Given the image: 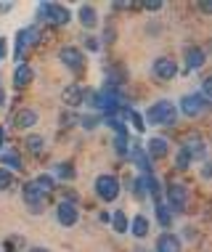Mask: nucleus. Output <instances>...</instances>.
Here are the masks:
<instances>
[{
    "label": "nucleus",
    "instance_id": "2eb2a0df",
    "mask_svg": "<svg viewBox=\"0 0 212 252\" xmlns=\"http://www.w3.org/2000/svg\"><path fill=\"white\" fill-rule=\"evenodd\" d=\"M204 51L202 48H186V69H202L204 66Z\"/></svg>",
    "mask_w": 212,
    "mask_h": 252
},
{
    "label": "nucleus",
    "instance_id": "dca6fc26",
    "mask_svg": "<svg viewBox=\"0 0 212 252\" xmlns=\"http://www.w3.org/2000/svg\"><path fill=\"white\" fill-rule=\"evenodd\" d=\"M35 122H37V112H32V109H19L13 114V125L16 127H32Z\"/></svg>",
    "mask_w": 212,
    "mask_h": 252
},
{
    "label": "nucleus",
    "instance_id": "473e14b6",
    "mask_svg": "<svg viewBox=\"0 0 212 252\" xmlns=\"http://www.w3.org/2000/svg\"><path fill=\"white\" fill-rule=\"evenodd\" d=\"M88 48H91V51H98V43H95L93 37H88Z\"/></svg>",
    "mask_w": 212,
    "mask_h": 252
},
{
    "label": "nucleus",
    "instance_id": "a211bd4d",
    "mask_svg": "<svg viewBox=\"0 0 212 252\" xmlns=\"http://www.w3.org/2000/svg\"><path fill=\"white\" fill-rule=\"evenodd\" d=\"M149 157H167V152H170V146H167V141L165 138H151L149 141V146L143 149Z\"/></svg>",
    "mask_w": 212,
    "mask_h": 252
},
{
    "label": "nucleus",
    "instance_id": "f03ea898",
    "mask_svg": "<svg viewBox=\"0 0 212 252\" xmlns=\"http://www.w3.org/2000/svg\"><path fill=\"white\" fill-rule=\"evenodd\" d=\"M95 194L104 202H114L120 196V181L114 175H98L95 178Z\"/></svg>",
    "mask_w": 212,
    "mask_h": 252
},
{
    "label": "nucleus",
    "instance_id": "c85d7f7f",
    "mask_svg": "<svg viewBox=\"0 0 212 252\" xmlns=\"http://www.w3.org/2000/svg\"><path fill=\"white\" fill-rule=\"evenodd\" d=\"M175 162H178V167H188L194 159L188 157V152H183V149H181V154H178V159H175Z\"/></svg>",
    "mask_w": 212,
    "mask_h": 252
},
{
    "label": "nucleus",
    "instance_id": "f257e3e1",
    "mask_svg": "<svg viewBox=\"0 0 212 252\" xmlns=\"http://www.w3.org/2000/svg\"><path fill=\"white\" fill-rule=\"evenodd\" d=\"M175 117H178V112H175L173 101H156V104L149 106V112H146L149 125H173Z\"/></svg>",
    "mask_w": 212,
    "mask_h": 252
},
{
    "label": "nucleus",
    "instance_id": "39448f33",
    "mask_svg": "<svg viewBox=\"0 0 212 252\" xmlns=\"http://www.w3.org/2000/svg\"><path fill=\"white\" fill-rule=\"evenodd\" d=\"M59 56H61V61H64V66H69L72 72H83L85 56H83V51H80V48H74V45H64Z\"/></svg>",
    "mask_w": 212,
    "mask_h": 252
},
{
    "label": "nucleus",
    "instance_id": "aec40b11",
    "mask_svg": "<svg viewBox=\"0 0 212 252\" xmlns=\"http://www.w3.org/2000/svg\"><path fill=\"white\" fill-rule=\"evenodd\" d=\"M95 22H98V16H95L93 5H80V24H83L85 30H93Z\"/></svg>",
    "mask_w": 212,
    "mask_h": 252
},
{
    "label": "nucleus",
    "instance_id": "0eeeda50",
    "mask_svg": "<svg viewBox=\"0 0 212 252\" xmlns=\"http://www.w3.org/2000/svg\"><path fill=\"white\" fill-rule=\"evenodd\" d=\"M210 101L202 96V93H191V96H183L181 101V109H183V114L186 117H196V114H202V109L207 106Z\"/></svg>",
    "mask_w": 212,
    "mask_h": 252
},
{
    "label": "nucleus",
    "instance_id": "b1692460",
    "mask_svg": "<svg viewBox=\"0 0 212 252\" xmlns=\"http://www.w3.org/2000/svg\"><path fill=\"white\" fill-rule=\"evenodd\" d=\"M32 183L37 186V191H40V194H48V191L53 189V178H51V175H37V178L32 181Z\"/></svg>",
    "mask_w": 212,
    "mask_h": 252
},
{
    "label": "nucleus",
    "instance_id": "1a4fd4ad",
    "mask_svg": "<svg viewBox=\"0 0 212 252\" xmlns=\"http://www.w3.org/2000/svg\"><path fill=\"white\" fill-rule=\"evenodd\" d=\"M154 74H156L159 80H173L175 74H178V64H175L173 59H165V56H162V59L154 61Z\"/></svg>",
    "mask_w": 212,
    "mask_h": 252
},
{
    "label": "nucleus",
    "instance_id": "393cba45",
    "mask_svg": "<svg viewBox=\"0 0 212 252\" xmlns=\"http://www.w3.org/2000/svg\"><path fill=\"white\" fill-rule=\"evenodd\" d=\"M43 146H45L43 135H30V138H27V149H30L32 154H40V152H43Z\"/></svg>",
    "mask_w": 212,
    "mask_h": 252
},
{
    "label": "nucleus",
    "instance_id": "20e7f679",
    "mask_svg": "<svg viewBox=\"0 0 212 252\" xmlns=\"http://www.w3.org/2000/svg\"><path fill=\"white\" fill-rule=\"evenodd\" d=\"M188 202V189L183 183H170L167 186V207H173V213H183Z\"/></svg>",
    "mask_w": 212,
    "mask_h": 252
},
{
    "label": "nucleus",
    "instance_id": "9b49d317",
    "mask_svg": "<svg viewBox=\"0 0 212 252\" xmlns=\"http://www.w3.org/2000/svg\"><path fill=\"white\" fill-rule=\"evenodd\" d=\"M156 252H181V239L167 231V234H162L156 239Z\"/></svg>",
    "mask_w": 212,
    "mask_h": 252
},
{
    "label": "nucleus",
    "instance_id": "4be33fe9",
    "mask_svg": "<svg viewBox=\"0 0 212 252\" xmlns=\"http://www.w3.org/2000/svg\"><path fill=\"white\" fill-rule=\"evenodd\" d=\"M0 165H8L11 170H22V157L19 154H13V152H5V154H0Z\"/></svg>",
    "mask_w": 212,
    "mask_h": 252
},
{
    "label": "nucleus",
    "instance_id": "a878e982",
    "mask_svg": "<svg viewBox=\"0 0 212 252\" xmlns=\"http://www.w3.org/2000/svg\"><path fill=\"white\" fill-rule=\"evenodd\" d=\"M56 173L61 175V178H66V181L74 178V167L69 165V162H59V165H56Z\"/></svg>",
    "mask_w": 212,
    "mask_h": 252
},
{
    "label": "nucleus",
    "instance_id": "cd10ccee",
    "mask_svg": "<svg viewBox=\"0 0 212 252\" xmlns=\"http://www.w3.org/2000/svg\"><path fill=\"white\" fill-rule=\"evenodd\" d=\"M11 186H13V175L0 167V189H11Z\"/></svg>",
    "mask_w": 212,
    "mask_h": 252
},
{
    "label": "nucleus",
    "instance_id": "f704fd0d",
    "mask_svg": "<svg viewBox=\"0 0 212 252\" xmlns=\"http://www.w3.org/2000/svg\"><path fill=\"white\" fill-rule=\"evenodd\" d=\"M3 104H5V91L0 88V106H3Z\"/></svg>",
    "mask_w": 212,
    "mask_h": 252
},
{
    "label": "nucleus",
    "instance_id": "5701e85b",
    "mask_svg": "<svg viewBox=\"0 0 212 252\" xmlns=\"http://www.w3.org/2000/svg\"><path fill=\"white\" fill-rule=\"evenodd\" d=\"M109 220H112V226H114L117 234H125V231H127V215L122 213V210H117V213L109 218Z\"/></svg>",
    "mask_w": 212,
    "mask_h": 252
},
{
    "label": "nucleus",
    "instance_id": "f3484780",
    "mask_svg": "<svg viewBox=\"0 0 212 252\" xmlns=\"http://www.w3.org/2000/svg\"><path fill=\"white\" fill-rule=\"evenodd\" d=\"M24 199H27V204L32 207V213H37V210H40L43 194L37 191V186H35V183H27V186H24Z\"/></svg>",
    "mask_w": 212,
    "mask_h": 252
},
{
    "label": "nucleus",
    "instance_id": "e433bc0d",
    "mask_svg": "<svg viewBox=\"0 0 212 252\" xmlns=\"http://www.w3.org/2000/svg\"><path fill=\"white\" fill-rule=\"evenodd\" d=\"M3 138H5V133H3V127H0V146H3Z\"/></svg>",
    "mask_w": 212,
    "mask_h": 252
},
{
    "label": "nucleus",
    "instance_id": "ddd939ff",
    "mask_svg": "<svg viewBox=\"0 0 212 252\" xmlns=\"http://www.w3.org/2000/svg\"><path fill=\"white\" fill-rule=\"evenodd\" d=\"M183 152H188L191 159H202L204 157V141L199 135H191V138H186V144H183Z\"/></svg>",
    "mask_w": 212,
    "mask_h": 252
},
{
    "label": "nucleus",
    "instance_id": "c9c22d12",
    "mask_svg": "<svg viewBox=\"0 0 212 252\" xmlns=\"http://www.w3.org/2000/svg\"><path fill=\"white\" fill-rule=\"evenodd\" d=\"M30 252H48V250H45V247H32Z\"/></svg>",
    "mask_w": 212,
    "mask_h": 252
},
{
    "label": "nucleus",
    "instance_id": "2f4dec72",
    "mask_svg": "<svg viewBox=\"0 0 212 252\" xmlns=\"http://www.w3.org/2000/svg\"><path fill=\"white\" fill-rule=\"evenodd\" d=\"M5 51H8V45H5V40H3V37H0V59H3V56H5Z\"/></svg>",
    "mask_w": 212,
    "mask_h": 252
},
{
    "label": "nucleus",
    "instance_id": "6e6552de",
    "mask_svg": "<svg viewBox=\"0 0 212 252\" xmlns=\"http://www.w3.org/2000/svg\"><path fill=\"white\" fill-rule=\"evenodd\" d=\"M56 218H59L61 226L69 228V226H74V223H77V218H80V215H77V207H74L72 202H61L59 207H56Z\"/></svg>",
    "mask_w": 212,
    "mask_h": 252
},
{
    "label": "nucleus",
    "instance_id": "4468645a",
    "mask_svg": "<svg viewBox=\"0 0 212 252\" xmlns=\"http://www.w3.org/2000/svg\"><path fill=\"white\" fill-rule=\"evenodd\" d=\"M32 80H35V72H32L30 64H19L16 72H13V85L22 88V85H30Z\"/></svg>",
    "mask_w": 212,
    "mask_h": 252
},
{
    "label": "nucleus",
    "instance_id": "7c9ffc66",
    "mask_svg": "<svg viewBox=\"0 0 212 252\" xmlns=\"http://www.w3.org/2000/svg\"><path fill=\"white\" fill-rule=\"evenodd\" d=\"M114 144H117V152L120 154H127V138H117Z\"/></svg>",
    "mask_w": 212,
    "mask_h": 252
},
{
    "label": "nucleus",
    "instance_id": "6ab92c4d",
    "mask_svg": "<svg viewBox=\"0 0 212 252\" xmlns=\"http://www.w3.org/2000/svg\"><path fill=\"white\" fill-rule=\"evenodd\" d=\"M130 231H133L135 239H143V236L149 234V218L146 215H135L133 223H130Z\"/></svg>",
    "mask_w": 212,
    "mask_h": 252
},
{
    "label": "nucleus",
    "instance_id": "423d86ee",
    "mask_svg": "<svg viewBox=\"0 0 212 252\" xmlns=\"http://www.w3.org/2000/svg\"><path fill=\"white\" fill-rule=\"evenodd\" d=\"M40 40V32H37V27H27V30L19 32V37H16V59L22 61L24 59V53L30 45H35Z\"/></svg>",
    "mask_w": 212,
    "mask_h": 252
},
{
    "label": "nucleus",
    "instance_id": "72a5a7b5",
    "mask_svg": "<svg viewBox=\"0 0 212 252\" xmlns=\"http://www.w3.org/2000/svg\"><path fill=\"white\" fill-rule=\"evenodd\" d=\"M146 8H149V11H159L162 3H146Z\"/></svg>",
    "mask_w": 212,
    "mask_h": 252
},
{
    "label": "nucleus",
    "instance_id": "bb28decb",
    "mask_svg": "<svg viewBox=\"0 0 212 252\" xmlns=\"http://www.w3.org/2000/svg\"><path fill=\"white\" fill-rule=\"evenodd\" d=\"M127 117H130V122H133V127H135V130H138V133H143V127H146V122H143V117H141V114L130 109V114H127Z\"/></svg>",
    "mask_w": 212,
    "mask_h": 252
},
{
    "label": "nucleus",
    "instance_id": "c756f323",
    "mask_svg": "<svg viewBox=\"0 0 212 252\" xmlns=\"http://www.w3.org/2000/svg\"><path fill=\"white\" fill-rule=\"evenodd\" d=\"M80 122H83V127H88V130H93V127L98 125V120H95V117H83Z\"/></svg>",
    "mask_w": 212,
    "mask_h": 252
},
{
    "label": "nucleus",
    "instance_id": "9d476101",
    "mask_svg": "<svg viewBox=\"0 0 212 252\" xmlns=\"http://www.w3.org/2000/svg\"><path fill=\"white\" fill-rule=\"evenodd\" d=\"M130 159L135 162V165H138L141 170H143V175H151V157H149L146 152H143L141 146H135V149H130Z\"/></svg>",
    "mask_w": 212,
    "mask_h": 252
},
{
    "label": "nucleus",
    "instance_id": "7ed1b4c3",
    "mask_svg": "<svg viewBox=\"0 0 212 252\" xmlns=\"http://www.w3.org/2000/svg\"><path fill=\"white\" fill-rule=\"evenodd\" d=\"M40 19H45V22H53V24H66L72 19L69 8H64V5H56V3H43L37 8Z\"/></svg>",
    "mask_w": 212,
    "mask_h": 252
},
{
    "label": "nucleus",
    "instance_id": "412c9836",
    "mask_svg": "<svg viewBox=\"0 0 212 252\" xmlns=\"http://www.w3.org/2000/svg\"><path fill=\"white\" fill-rule=\"evenodd\" d=\"M156 218H159V223L165 228L173 226V210L167 207V204H162V202H156Z\"/></svg>",
    "mask_w": 212,
    "mask_h": 252
},
{
    "label": "nucleus",
    "instance_id": "f8f14e48",
    "mask_svg": "<svg viewBox=\"0 0 212 252\" xmlns=\"http://www.w3.org/2000/svg\"><path fill=\"white\" fill-rule=\"evenodd\" d=\"M61 98H64L66 106H80L85 101V91L80 85H69V88H64V96Z\"/></svg>",
    "mask_w": 212,
    "mask_h": 252
}]
</instances>
